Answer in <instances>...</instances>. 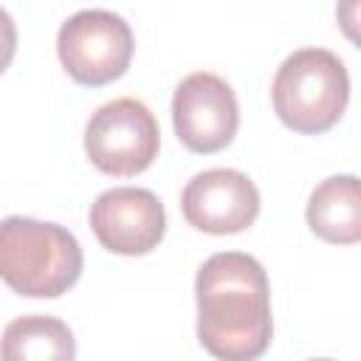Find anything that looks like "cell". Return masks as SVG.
Here are the masks:
<instances>
[{
    "label": "cell",
    "instance_id": "4",
    "mask_svg": "<svg viewBox=\"0 0 361 361\" xmlns=\"http://www.w3.org/2000/svg\"><path fill=\"white\" fill-rule=\"evenodd\" d=\"M133 28L124 17L87 8L59 25L56 54L68 76L85 87H102L127 73L133 59Z\"/></svg>",
    "mask_w": 361,
    "mask_h": 361
},
{
    "label": "cell",
    "instance_id": "2",
    "mask_svg": "<svg viewBox=\"0 0 361 361\" xmlns=\"http://www.w3.org/2000/svg\"><path fill=\"white\" fill-rule=\"evenodd\" d=\"M82 276L79 240L59 223L11 214L0 220V279L20 296L56 299Z\"/></svg>",
    "mask_w": 361,
    "mask_h": 361
},
{
    "label": "cell",
    "instance_id": "3",
    "mask_svg": "<svg viewBox=\"0 0 361 361\" xmlns=\"http://www.w3.org/2000/svg\"><path fill=\"white\" fill-rule=\"evenodd\" d=\"M271 99L279 121L293 133H327L350 99L347 68L327 48H299L276 68Z\"/></svg>",
    "mask_w": 361,
    "mask_h": 361
},
{
    "label": "cell",
    "instance_id": "8",
    "mask_svg": "<svg viewBox=\"0 0 361 361\" xmlns=\"http://www.w3.org/2000/svg\"><path fill=\"white\" fill-rule=\"evenodd\" d=\"M180 212L197 231L237 234L257 220L259 192L240 169H206L183 186Z\"/></svg>",
    "mask_w": 361,
    "mask_h": 361
},
{
    "label": "cell",
    "instance_id": "11",
    "mask_svg": "<svg viewBox=\"0 0 361 361\" xmlns=\"http://www.w3.org/2000/svg\"><path fill=\"white\" fill-rule=\"evenodd\" d=\"M17 54V25L6 8H0V73L11 65Z\"/></svg>",
    "mask_w": 361,
    "mask_h": 361
},
{
    "label": "cell",
    "instance_id": "1",
    "mask_svg": "<svg viewBox=\"0 0 361 361\" xmlns=\"http://www.w3.org/2000/svg\"><path fill=\"white\" fill-rule=\"evenodd\" d=\"M197 338L223 361L259 358L274 336L265 268L243 251L212 254L195 279Z\"/></svg>",
    "mask_w": 361,
    "mask_h": 361
},
{
    "label": "cell",
    "instance_id": "10",
    "mask_svg": "<svg viewBox=\"0 0 361 361\" xmlns=\"http://www.w3.org/2000/svg\"><path fill=\"white\" fill-rule=\"evenodd\" d=\"M76 341L71 327L54 316H20L0 336V358L6 361H71Z\"/></svg>",
    "mask_w": 361,
    "mask_h": 361
},
{
    "label": "cell",
    "instance_id": "5",
    "mask_svg": "<svg viewBox=\"0 0 361 361\" xmlns=\"http://www.w3.org/2000/svg\"><path fill=\"white\" fill-rule=\"evenodd\" d=\"M161 147V130L152 110L138 99H113L102 104L85 127V152L90 164L116 178L144 172Z\"/></svg>",
    "mask_w": 361,
    "mask_h": 361
},
{
    "label": "cell",
    "instance_id": "9",
    "mask_svg": "<svg viewBox=\"0 0 361 361\" xmlns=\"http://www.w3.org/2000/svg\"><path fill=\"white\" fill-rule=\"evenodd\" d=\"M307 226L316 237L333 245H353L361 240V197L355 175L324 178L307 200Z\"/></svg>",
    "mask_w": 361,
    "mask_h": 361
},
{
    "label": "cell",
    "instance_id": "7",
    "mask_svg": "<svg viewBox=\"0 0 361 361\" xmlns=\"http://www.w3.org/2000/svg\"><path fill=\"white\" fill-rule=\"evenodd\" d=\"M96 240L121 257H141L158 248L166 231V212L155 192L141 186H113L90 206Z\"/></svg>",
    "mask_w": 361,
    "mask_h": 361
},
{
    "label": "cell",
    "instance_id": "6",
    "mask_svg": "<svg viewBox=\"0 0 361 361\" xmlns=\"http://www.w3.org/2000/svg\"><path fill=\"white\" fill-rule=\"evenodd\" d=\"M172 124L178 141L197 155L226 149L240 124V107L231 85L209 71L189 73L175 87Z\"/></svg>",
    "mask_w": 361,
    "mask_h": 361
}]
</instances>
